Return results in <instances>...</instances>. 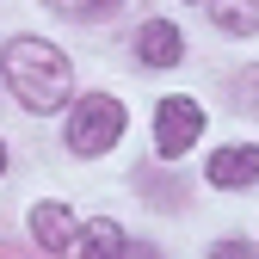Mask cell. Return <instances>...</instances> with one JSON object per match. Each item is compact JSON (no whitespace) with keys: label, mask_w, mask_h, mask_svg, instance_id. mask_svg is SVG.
Returning <instances> with one entry per match:
<instances>
[{"label":"cell","mask_w":259,"mask_h":259,"mask_svg":"<svg viewBox=\"0 0 259 259\" xmlns=\"http://www.w3.org/2000/svg\"><path fill=\"white\" fill-rule=\"evenodd\" d=\"M0 74H7V87L19 93L25 111H62L74 99L68 56H62L56 44H44V37H13L7 50H0Z\"/></svg>","instance_id":"obj_1"},{"label":"cell","mask_w":259,"mask_h":259,"mask_svg":"<svg viewBox=\"0 0 259 259\" xmlns=\"http://www.w3.org/2000/svg\"><path fill=\"white\" fill-rule=\"evenodd\" d=\"M117 136H123V105L111 93H87L74 105V117H68V148L74 154H105Z\"/></svg>","instance_id":"obj_2"},{"label":"cell","mask_w":259,"mask_h":259,"mask_svg":"<svg viewBox=\"0 0 259 259\" xmlns=\"http://www.w3.org/2000/svg\"><path fill=\"white\" fill-rule=\"evenodd\" d=\"M198 136H204V105L185 99V93H167V99L154 105V148L167 160H179Z\"/></svg>","instance_id":"obj_3"},{"label":"cell","mask_w":259,"mask_h":259,"mask_svg":"<svg viewBox=\"0 0 259 259\" xmlns=\"http://www.w3.org/2000/svg\"><path fill=\"white\" fill-rule=\"evenodd\" d=\"M204 173H210V185H216V191H241V185H253V179H259V148H253V142L216 148Z\"/></svg>","instance_id":"obj_4"},{"label":"cell","mask_w":259,"mask_h":259,"mask_svg":"<svg viewBox=\"0 0 259 259\" xmlns=\"http://www.w3.org/2000/svg\"><path fill=\"white\" fill-rule=\"evenodd\" d=\"M136 56L148 62V68H173V62L185 56V37H179V25H167V19H148V25L136 31Z\"/></svg>","instance_id":"obj_5"},{"label":"cell","mask_w":259,"mask_h":259,"mask_svg":"<svg viewBox=\"0 0 259 259\" xmlns=\"http://www.w3.org/2000/svg\"><path fill=\"white\" fill-rule=\"evenodd\" d=\"M74 253H80V259H123L130 241H123V229H117L111 216H93L87 229L74 235Z\"/></svg>","instance_id":"obj_6"},{"label":"cell","mask_w":259,"mask_h":259,"mask_svg":"<svg viewBox=\"0 0 259 259\" xmlns=\"http://www.w3.org/2000/svg\"><path fill=\"white\" fill-rule=\"evenodd\" d=\"M31 235H37V247H50V253H62V247H74V235H80V222L62 210V204H37L31 210Z\"/></svg>","instance_id":"obj_7"},{"label":"cell","mask_w":259,"mask_h":259,"mask_svg":"<svg viewBox=\"0 0 259 259\" xmlns=\"http://www.w3.org/2000/svg\"><path fill=\"white\" fill-rule=\"evenodd\" d=\"M210 13H216V25L222 31H259V0H210Z\"/></svg>","instance_id":"obj_8"},{"label":"cell","mask_w":259,"mask_h":259,"mask_svg":"<svg viewBox=\"0 0 259 259\" xmlns=\"http://www.w3.org/2000/svg\"><path fill=\"white\" fill-rule=\"evenodd\" d=\"M62 13H74V19H105V13H117L123 0H56Z\"/></svg>","instance_id":"obj_9"},{"label":"cell","mask_w":259,"mask_h":259,"mask_svg":"<svg viewBox=\"0 0 259 259\" xmlns=\"http://www.w3.org/2000/svg\"><path fill=\"white\" fill-rule=\"evenodd\" d=\"M210 259H259V253H253L247 241H216V247H210Z\"/></svg>","instance_id":"obj_10"},{"label":"cell","mask_w":259,"mask_h":259,"mask_svg":"<svg viewBox=\"0 0 259 259\" xmlns=\"http://www.w3.org/2000/svg\"><path fill=\"white\" fill-rule=\"evenodd\" d=\"M0 173H7V142H0Z\"/></svg>","instance_id":"obj_11"}]
</instances>
